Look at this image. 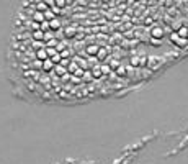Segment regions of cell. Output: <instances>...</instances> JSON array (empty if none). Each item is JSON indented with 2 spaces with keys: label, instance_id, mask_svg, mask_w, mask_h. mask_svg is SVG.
Listing matches in <instances>:
<instances>
[{
  "label": "cell",
  "instance_id": "obj_1",
  "mask_svg": "<svg viewBox=\"0 0 188 164\" xmlns=\"http://www.w3.org/2000/svg\"><path fill=\"white\" fill-rule=\"evenodd\" d=\"M149 35H151V38H152V39H159V41H162V38L165 36V31H164V28H162V26L154 25L152 28H151Z\"/></svg>",
  "mask_w": 188,
  "mask_h": 164
},
{
  "label": "cell",
  "instance_id": "obj_2",
  "mask_svg": "<svg viewBox=\"0 0 188 164\" xmlns=\"http://www.w3.org/2000/svg\"><path fill=\"white\" fill-rule=\"evenodd\" d=\"M170 41L173 43V45H177L178 48H185V46H186V41H188V39H183V38H180V36H178V33H175V31H173V33H170Z\"/></svg>",
  "mask_w": 188,
  "mask_h": 164
},
{
  "label": "cell",
  "instance_id": "obj_3",
  "mask_svg": "<svg viewBox=\"0 0 188 164\" xmlns=\"http://www.w3.org/2000/svg\"><path fill=\"white\" fill-rule=\"evenodd\" d=\"M47 10H49V7H47L46 2H36V3H34V12H39V13H46Z\"/></svg>",
  "mask_w": 188,
  "mask_h": 164
},
{
  "label": "cell",
  "instance_id": "obj_4",
  "mask_svg": "<svg viewBox=\"0 0 188 164\" xmlns=\"http://www.w3.org/2000/svg\"><path fill=\"white\" fill-rule=\"evenodd\" d=\"M36 59L38 61H46V59H49V56H47V51H46V48H43V49H39V51H36Z\"/></svg>",
  "mask_w": 188,
  "mask_h": 164
},
{
  "label": "cell",
  "instance_id": "obj_5",
  "mask_svg": "<svg viewBox=\"0 0 188 164\" xmlns=\"http://www.w3.org/2000/svg\"><path fill=\"white\" fill-rule=\"evenodd\" d=\"M31 38H33V41H39V43H43V41H44V33H43L41 30L33 31V33H31Z\"/></svg>",
  "mask_w": 188,
  "mask_h": 164
},
{
  "label": "cell",
  "instance_id": "obj_6",
  "mask_svg": "<svg viewBox=\"0 0 188 164\" xmlns=\"http://www.w3.org/2000/svg\"><path fill=\"white\" fill-rule=\"evenodd\" d=\"M56 67V64L51 61V59H46V61H43V71L44 72H49V71H53Z\"/></svg>",
  "mask_w": 188,
  "mask_h": 164
},
{
  "label": "cell",
  "instance_id": "obj_7",
  "mask_svg": "<svg viewBox=\"0 0 188 164\" xmlns=\"http://www.w3.org/2000/svg\"><path fill=\"white\" fill-rule=\"evenodd\" d=\"M85 51H87V54H90V56H97L98 51H100V46L98 45H89Z\"/></svg>",
  "mask_w": 188,
  "mask_h": 164
},
{
  "label": "cell",
  "instance_id": "obj_8",
  "mask_svg": "<svg viewBox=\"0 0 188 164\" xmlns=\"http://www.w3.org/2000/svg\"><path fill=\"white\" fill-rule=\"evenodd\" d=\"M129 66L131 67H141V56H131L129 58Z\"/></svg>",
  "mask_w": 188,
  "mask_h": 164
},
{
  "label": "cell",
  "instance_id": "obj_9",
  "mask_svg": "<svg viewBox=\"0 0 188 164\" xmlns=\"http://www.w3.org/2000/svg\"><path fill=\"white\" fill-rule=\"evenodd\" d=\"M31 20H33V22H36V23H39V25H41L43 22H46L44 13H39V12H34L33 17H31Z\"/></svg>",
  "mask_w": 188,
  "mask_h": 164
},
{
  "label": "cell",
  "instance_id": "obj_10",
  "mask_svg": "<svg viewBox=\"0 0 188 164\" xmlns=\"http://www.w3.org/2000/svg\"><path fill=\"white\" fill-rule=\"evenodd\" d=\"M49 25H51V31H53V30H59V28L62 26V23H61L59 18H54L53 22H49Z\"/></svg>",
  "mask_w": 188,
  "mask_h": 164
},
{
  "label": "cell",
  "instance_id": "obj_11",
  "mask_svg": "<svg viewBox=\"0 0 188 164\" xmlns=\"http://www.w3.org/2000/svg\"><path fill=\"white\" fill-rule=\"evenodd\" d=\"M102 75H103V72H102V66L93 67V71H92V77L98 79V77H102Z\"/></svg>",
  "mask_w": 188,
  "mask_h": 164
},
{
  "label": "cell",
  "instance_id": "obj_12",
  "mask_svg": "<svg viewBox=\"0 0 188 164\" xmlns=\"http://www.w3.org/2000/svg\"><path fill=\"white\" fill-rule=\"evenodd\" d=\"M177 33H178L180 38L186 39V36H188V26H182V28H180V30L177 31Z\"/></svg>",
  "mask_w": 188,
  "mask_h": 164
},
{
  "label": "cell",
  "instance_id": "obj_13",
  "mask_svg": "<svg viewBox=\"0 0 188 164\" xmlns=\"http://www.w3.org/2000/svg\"><path fill=\"white\" fill-rule=\"evenodd\" d=\"M49 10L54 13V17H57V15H61V13H62V8H59V7H56V2H54L53 5L49 7Z\"/></svg>",
  "mask_w": 188,
  "mask_h": 164
},
{
  "label": "cell",
  "instance_id": "obj_14",
  "mask_svg": "<svg viewBox=\"0 0 188 164\" xmlns=\"http://www.w3.org/2000/svg\"><path fill=\"white\" fill-rule=\"evenodd\" d=\"M106 54H108V49L106 48H100V51H98V54H97V58L102 61V59H105L106 58Z\"/></svg>",
  "mask_w": 188,
  "mask_h": 164
},
{
  "label": "cell",
  "instance_id": "obj_15",
  "mask_svg": "<svg viewBox=\"0 0 188 164\" xmlns=\"http://www.w3.org/2000/svg\"><path fill=\"white\" fill-rule=\"evenodd\" d=\"M54 71H56V74H57V75H64L67 72V69H66V67H62L61 64H57V66L54 67Z\"/></svg>",
  "mask_w": 188,
  "mask_h": 164
},
{
  "label": "cell",
  "instance_id": "obj_16",
  "mask_svg": "<svg viewBox=\"0 0 188 164\" xmlns=\"http://www.w3.org/2000/svg\"><path fill=\"white\" fill-rule=\"evenodd\" d=\"M66 36H67V38L75 36V28H74V26H67V28H66Z\"/></svg>",
  "mask_w": 188,
  "mask_h": 164
},
{
  "label": "cell",
  "instance_id": "obj_17",
  "mask_svg": "<svg viewBox=\"0 0 188 164\" xmlns=\"http://www.w3.org/2000/svg\"><path fill=\"white\" fill-rule=\"evenodd\" d=\"M46 51H47V56H49V59H51V58H54V56H57V54H59V51L56 49V48H46Z\"/></svg>",
  "mask_w": 188,
  "mask_h": 164
},
{
  "label": "cell",
  "instance_id": "obj_18",
  "mask_svg": "<svg viewBox=\"0 0 188 164\" xmlns=\"http://www.w3.org/2000/svg\"><path fill=\"white\" fill-rule=\"evenodd\" d=\"M25 77H34V79H38L39 74L36 72L34 69H30V71H26V72H25Z\"/></svg>",
  "mask_w": 188,
  "mask_h": 164
},
{
  "label": "cell",
  "instance_id": "obj_19",
  "mask_svg": "<svg viewBox=\"0 0 188 164\" xmlns=\"http://www.w3.org/2000/svg\"><path fill=\"white\" fill-rule=\"evenodd\" d=\"M41 31H43V33H47V31H51L49 22H43V23H41Z\"/></svg>",
  "mask_w": 188,
  "mask_h": 164
},
{
  "label": "cell",
  "instance_id": "obj_20",
  "mask_svg": "<svg viewBox=\"0 0 188 164\" xmlns=\"http://www.w3.org/2000/svg\"><path fill=\"white\" fill-rule=\"evenodd\" d=\"M44 18H46V22H53V20H54L56 17H54V13H53L51 10H47L46 13H44Z\"/></svg>",
  "mask_w": 188,
  "mask_h": 164
},
{
  "label": "cell",
  "instance_id": "obj_21",
  "mask_svg": "<svg viewBox=\"0 0 188 164\" xmlns=\"http://www.w3.org/2000/svg\"><path fill=\"white\" fill-rule=\"evenodd\" d=\"M116 75H119V77H125V75H126V69L123 66H119L118 71H116Z\"/></svg>",
  "mask_w": 188,
  "mask_h": 164
},
{
  "label": "cell",
  "instance_id": "obj_22",
  "mask_svg": "<svg viewBox=\"0 0 188 164\" xmlns=\"http://www.w3.org/2000/svg\"><path fill=\"white\" fill-rule=\"evenodd\" d=\"M102 72H103V74H110V72H111V66L103 64V66H102Z\"/></svg>",
  "mask_w": 188,
  "mask_h": 164
},
{
  "label": "cell",
  "instance_id": "obj_23",
  "mask_svg": "<svg viewBox=\"0 0 188 164\" xmlns=\"http://www.w3.org/2000/svg\"><path fill=\"white\" fill-rule=\"evenodd\" d=\"M49 39L53 41V39H54V35L51 33V31H47V33H44V41H49Z\"/></svg>",
  "mask_w": 188,
  "mask_h": 164
},
{
  "label": "cell",
  "instance_id": "obj_24",
  "mask_svg": "<svg viewBox=\"0 0 188 164\" xmlns=\"http://www.w3.org/2000/svg\"><path fill=\"white\" fill-rule=\"evenodd\" d=\"M64 5H67L66 0H56V7H59V8H62Z\"/></svg>",
  "mask_w": 188,
  "mask_h": 164
},
{
  "label": "cell",
  "instance_id": "obj_25",
  "mask_svg": "<svg viewBox=\"0 0 188 164\" xmlns=\"http://www.w3.org/2000/svg\"><path fill=\"white\" fill-rule=\"evenodd\" d=\"M152 18H146V20H144V25H152Z\"/></svg>",
  "mask_w": 188,
  "mask_h": 164
},
{
  "label": "cell",
  "instance_id": "obj_26",
  "mask_svg": "<svg viewBox=\"0 0 188 164\" xmlns=\"http://www.w3.org/2000/svg\"><path fill=\"white\" fill-rule=\"evenodd\" d=\"M111 67H119V61H115L113 59V61H111Z\"/></svg>",
  "mask_w": 188,
  "mask_h": 164
},
{
  "label": "cell",
  "instance_id": "obj_27",
  "mask_svg": "<svg viewBox=\"0 0 188 164\" xmlns=\"http://www.w3.org/2000/svg\"><path fill=\"white\" fill-rule=\"evenodd\" d=\"M151 43H152V45H160V41H159V39H152V38H151Z\"/></svg>",
  "mask_w": 188,
  "mask_h": 164
},
{
  "label": "cell",
  "instance_id": "obj_28",
  "mask_svg": "<svg viewBox=\"0 0 188 164\" xmlns=\"http://www.w3.org/2000/svg\"><path fill=\"white\" fill-rule=\"evenodd\" d=\"M186 39H188V36H186Z\"/></svg>",
  "mask_w": 188,
  "mask_h": 164
}]
</instances>
